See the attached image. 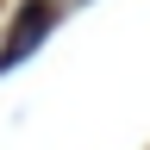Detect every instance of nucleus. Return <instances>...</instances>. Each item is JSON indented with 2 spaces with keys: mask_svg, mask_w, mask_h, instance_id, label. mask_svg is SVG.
I'll list each match as a JSON object with an SVG mask.
<instances>
[{
  "mask_svg": "<svg viewBox=\"0 0 150 150\" xmlns=\"http://www.w3.org/2000/svg\"><path fill=\"white\" fill-rule=\"evenodd\" d=\"M44 31H50V6H44V0H25V13H19L13 44H6V56H0V63H19V56H25V50H31Z\"/></svg>",
  "mask_w": 150,
  "mask_h": 150,
  "instance_id": "f257e3e1",
  "label": "nucleus"
}]
</instances>
